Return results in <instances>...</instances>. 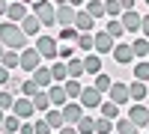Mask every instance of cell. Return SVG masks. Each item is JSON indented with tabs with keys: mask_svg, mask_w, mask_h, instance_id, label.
Segmentation results:
<instances>
[{
	"mask_svg": "<svg viewBox=\"0 0 149 134\" xmlns=\"http://www.w3.org/2000/svg\"><path fill=\"white\" fill-rule=\"evenodd\" d=\"M98 110H102V116H107V119H116V116H119V104L107 99V101H102V107H98Z\"/></svg>",
	"mask_w": 149,
	"mask_h": 134,
	"instance_id": "836d02e7",
	"label": "cell"
},
{
	"mask_svg": "<svg viewBox=\"0 0 149 134\" xmlns=\"http://www.w3.org/2000/svg\"><path fill=\"white\" fill-rule=\"evenodd\" d=\"M113 131H116V119H107V116L95 119V134H113Z\"/></svg>",
	"mask_w": 149,
	"mask_h": 134,
	"instance_id": "83f0119b",
	"label": "cell"
},
{
	"mask_svg": "<svg viewBox=\"0 0 149 134\" xmlns=\"http://www.w3.org/2000/svg\"><path fill=\"white\" fill-rule=\"evenodd\" d=\"M134 78L149 81V60H137V63H134Z\"/></svg>",
	"mask_w": 149,
	"mask_h": 134,
	"instance_id": "8d00e7d4",
	"label": "cell"
},
{
	"mask_svg": "<svg viewBox=\"0 0 149 134\" xmlns=\"http://www.w3.org/2000/svg\"><path fill=\"white\" fill-rule=\"evenodd\" d=\"M0 63H3L6 69L15 72V69H21V54H12V48H9V51L3 54V60H0Z\"/></svg>",
	"mask_w": 149,
	"mask_h": 134,
	"instance_id": "d6a6232c",
	"label": "cell"
},
{
	"mask_svg": "<svg viewBox=\"0 0 149 134\" xmlns=\"http://www.w3.org/2000/svg\"><path fill=\"white\" fill-rule=\"evenodd\" d=\"M33 78H36V83H39L42 90H48V87H51V83H54V75H51V66H39V69L33 72Z\"/></svg>",
	"mask_w": 149,
	"mask_h": 134,
	"instance_id": "44dd1931",
	"label": "cell"
},
{
	"mask_svg": "<svg viewBox=\"0 0 149 134\" xmlns=\"http://www.w3.org/2000/svg\"><path fill=\"white\" fill-rule=\"evenodd\" d=\"M146 6H149V0H146Z\"/></svg>",
	"mask_w": 149,
	"mask_h": 134,
	"instance_id": "9f6ffc18",
	"label": "cell"
},
{
	"mask_svg": "<svg viewBox=\"0 0 149 134\" xmlns=\"http://www.w3.org/2000/svg\"><path fill=\"white\" fill-rule=\"evenodd\" d=\"M78 101L84 104V110H95V107H102L104 92H102V90H95V87H84V92H81V99H78Z\"/></svg>",
	"mask_w": 149,
	"mask_h": 134,
	"instance_id": "277c9868",
	"label": "cell"
},
{
	"mask_svg": "<svg viewBox=\"0 0 149 134\" xmlns=\"http://www.w3.org/2000/svg\"><path fill=\"white\" fill-rule=\"evenodd\" d=\"M36 51L42 54V60H60V45H57L54 36L39 33V36H36Z\"/></svg>",
	"mask_w": 149,
	"mask_h": 134,
	"instance_id": "7a4b0ae2",
	"label": "cell"
},
{
	"mask_svg": "<svg viewBox=\"0 0 149 134\" xmlns=\"http://www.w3.org/2000/svg\"><path fill=\"white\" fill-rule=\"evenodd\" d=\"M78 36H81V30L74 27V24L72 27H60V39L63 42H78Z\"/></svg>",
	"mask_w": 149,
	"mask_h": 134,
	"instance_id": "f35d334b",
	"label": "cell"
},
{
	"mask_svg": "<svg viewBox=\"0 0 149 134\" xmlns=\"http://www.w3.org/2000/svg\"><path fill=\"white\" fill-rule=\"evenodd\" d=\"M9 3H12V0H0V15H6V12H9Z\"/></svg>",
	"mask_w": 149,
	"mask_h": 134,
	"instance_id": "f907efd6",
	"label": "cell"
},
{
	"mask_svg": "<svg viewBox=\"0 0 149 134\" xmlns=\"http://www.w3.org/2000/svg\"><path fill=\"white\" fill-rule=\"evenodd\" d=\"M74 15H78V12H74L72 3H60V9H57V24H60V27H72V24H74Z\"/></svg>",
	"mask_w": 149,
	"mask_h": 134,
	"instance_id": "4fadbf2b",
	"label": "cell"
},
{
	"mask_svg": "<svg viewBox=\"0 0 149 134\" xmlns=\"http://www.w3.org/2000/svg\"><path fill=\"white\" fill-rule=\"evenodd\" d=\"M9 81H12V69H6L3 63H0V87H6Z\"/></svg>",
	"mask_w": 149,
	"mask_h": 134,
	"instance_id": "7bdbcfd3",
	"label": "cell"
},
{
	"mask_svg": "<svg viewBox=\"0 0 149 134\" xmlns=\"http://www.w3.org/2000/svg\"><path fill=\"white\" fill-rule=\"evenodd\" d=\"M21 122H24V119H21L18 113H6V119H3V125H0V128H3L6 134H18V131H21Z\"/></svg>",
	"mask_w": 149,
	"mask_h": 134,
	"instance_id": "d4e9b609",
	"label": "cell"
},
{
	"mask_svg": "<svg viewBox=\"0 0 149 134\" xmlns=\"http://www.w3.org/2000/svg\"><path fill=\"white\" fill-rule=\"evenodd\" d=\"M30 9L36 12V15H39V21L45 24V27H54V24H57V9H54V3H51V0H36Z\"/></svg>",
	"mask_w": 149,
	"mask_h": 134,
	"instance_id": "3957f363",
	"label": "cell"
},
{
	"mask_svg": "<svg viewBox=\"0 0 149 134\" xmlns=\"http://www.w3.org/2000/svg\"><path fill=\"white\" fill-rule=\"evenodd\" d=\"M0 107H3V110H12V107H15V92L12 90H0Z\"/></svg>",
	"mask_w": 149,
	"mask_h": 134,
	"instance_id": "74e56055",
	"label": "cell"
},
{
	"mask_svg": "<svg viewBox=\"0 0 149 134\" xmlns=\"http://www.w3.org/2000/svg\"><path fill=\"white\" fill-rule=\"evenodd\" d=\"M84 72H86V75H98V72H102V54H84Z\"/></svg>",
	"mask_w": 149,
	"mask_h": 134,
	"instance_id": "e0dca14e",
	"label": "cell"
},
{
	"mask_svg": "<svg viewBox=\"0 0 149 134\" xmlns=\"http://www.w3.org/2000/svg\"><path fill=\"white\" fill-rule=\"evenodd\" d=\"M104 12H107L110 18H122V12H125V9H122L119 0H104Z\"/></svg>",
	"mask_w": 149,
	"mask_h": 134,
	"instance_id": "d590c367",
	"label": "cell"
},
{
	"mask_svg": "<svg viewBox=\"0 0 149 134\" xmlns=\"http://www.w3.org/2000/svg\"><path fill=\"white\" fill-rule=\"evenodd\" d=\"M21 3H27V6H33V3H36V0H21Z\"/></svg>",
	"mask_w": 149,
	"mask_h": 134,
	"instance_id": "11a10c76",
	"label": "cell"
},
{
	"mask_svg": "<svg viewBox=\"0 0 149 134\" xmlns=\"http://www.w3.org/2000/svg\"><path fill=\"white\" fill-rule=\"evenodd\" d=\"M86 12L98 21V18H104L107 12H104V0H86Z\"/></svg>",
	"mask_w": 149,
	"mask_h": 134,
	"instance_id": "f1b7e54d",
	"label": "cell"
},
{
	"mask_svg": "<svg viewBox=\"0 0 149 134\" xmlns=\"http://www.w3.org/2000/svg\"><path fill=\"white\" fill-rule=\"evenodd\" d=\"M78 48H81L84 54H93V51H95V36H93V33H81V36H78Z\"/></svg>",
	"mask_w": 149,
	"mask_h": 134,
	"instance_id": "4316f807",
	"label": "cell"
},
{
	"mask_svg": "<svg viewBox=\"0 0 149 134\" xmlns=\"http://www.w3.org/2000/svg\"><path fill=\"white\" fill-rule=\"evenodd\" d=\"M66 66H69V78H84V75H86V72H84V57L66 60Z\"/></svg>",
	"mask_w": 149,
	"mask_h": 134,
	"instance_id": "484cf974",
	"label": "cell"
},
{
	"mask_svg": "<svg viewBox=\"0 0 149 134\" xmlns=\"http://www.w3.org/2000/svg\"><path fill=\"white\" fill-rule=\"evenodd\" d=\"M3 54H6V45H3V42H0V60H3Z\"/></svg>",
	"mask_w": 149,
	"mask_h": 134,
	"instance_id": "f5cc1de1",
	"label": "cell"
},
{
	"mask_svg": "<svg viewBox=\"0 0 149 134\" xmlns=\"http://www.w3.org/2000/svg\"><path fill=\"white\" fill-rule=\"evenodd\" d=\"M48 95H51V104L54 107H63L69 101V92H66L63 83H51V87H48Z\"/></svg>",
	"mask_w": 149,
	"mask_h": 134,
	"instance_id": "2e32d148",
	"label": "cell"
},
{
	"mask_svg": "<svg viewBox=\"0 0 149 134\" xmlns=\"http://www.w3.org/2000/svg\"><path fill=\"white\" fill-rule=\"evenodd\" d=\"M104 30H107L110 36H113V39H122V36H125V33H128L125 27H122V21H119V18H110V21H107V27H104Z\"/></svg>",
	"mask_w": 149,
	"mask_h": 134,
	"instance_id": "f546056e",
	"label": "cell"
},
{
	"mask_svg": "<svg viewBox=\"0 0 149 134\" xmlns=\"http://www.w3.org/2000/svg\"><path fill=\"white\" fill-rule=\"evenodd\" d=\"M39 90H42V87L36 83V78H27V81L21 83V95H30V99H33V95L39 92Z\"/></svg>",
	"mask_w": 149,
	"mask_h": 134,
	"instance_id": "ab89813d",
	"label": "cell"
},
{
	"mask_svg": "<svg viewBox=\"0 0 149 134\" xmlns=\"http://www.w3.org/2000/svg\"><path fill=\"white\" fill-rule=\"evenodd\" d=\"M119 3H122V9H134V6H137V0H119Z\"/></svg>",
	"mask_w": 149,
	"mask_h": 134,
	"instance_id": "681fc988",
	"label": "cell"
},
{
	"mask_svg": "<svg viewBox=\"0 0 149 134\" xmlns=\"http://www.w3.org/2000/svg\"><path fill=\"white\" fill-rule=\"evenodd\" d=\"M107 99H110V101H116L119 107H122V104H128V101H131V95H128V83L113 81V87L107 90Z\"/></svg>",
	"mask_w": 149,
	"mask_h": 134,
	"instance_id": "ba28073f",
	"label": "cell"
},
{
	"mask_svg": "<svg viewBox=\"0 0 149 134\" xmlns=\"http://www.w3.org/2000/svg\"><path fill=\"white\" fill-rule=\"evenodd\" d=\"M128 95H131V101H143L146 95H149V87H146V81H137L134 78L128 83Z\"/></svg>",
	"mask_w": 149,
	"mask_h": 134,
	"instance_id": "d6986e66",
	"label": "cell"
},
{
	"mask_svg": "<svg viewBox=\"0 0 149 134\" xmlns=\"http://www.w3.org/2000/svg\"><path fill=\"white\" fill-rule=\"evenodd\" d=\"M45 119H48V122H51V128H54V131H60V128L66 125V116H63V107H51V110L45 113Z\"/></svg>",
	"mask_w": 149,
	"mask_h": 134,
	"instance_id": "cb8c5ba5",
	"label": "cell"
},
{
	"mask_svg": "<svg viewBox=\"0 0 149 134\" xmlns=\"http://www.w3.org/2000/svg\"><path fill=\"white\" fill-rule=\"evenodd\" d=\"M78 131H81V134H95V119H90V116H81Z\"/></svg>",
	"mask_w": 149,
	"mask_h": 134,
	"instance_id": "60d3db41",
	"label": "cell"
},
{
	"mask_svg": "<svg viewBox=\"0 0 149 134\" xmlns=\"http://www.w3.org/2000/svg\"><path fill=\"white\" fill-rule=\"evenodd\" d=\"M113 60H116L119 66H131V60H134V51H131V45H125V42L113 45Z\"/></svg>",
	"mask_w": 149,
	"mask_h": 134,
	"instance_id": "5bb4252c",
	"label": "cell"
},
{
	"mask_svg": "<svg viewBox=\"0 0 149 134\" xmlns=\"http://www.w3.org/2000/svg\"><path fill=\"white\" fill-rule=\"evenodd\" d=\"M57 134H81V131H78V125H63Z\"/></svg>",
	"mask_w": 149,
	"mask_h": 134,
	"instance_id": "bcb514c9",
	"label": "cell"
},
{
	"mask_svg": "<svg viewBox=\"0 0 149 134\" xmlns=\"http://www.w3.org/2000/svg\"><path fill=\"white\" fill-rule=\"evenodd\" d=\"M39 66H42V54L36 51V45H33V48H24V51H21V69L33 75Z\"/></svg>",
	"mask_w": 149,
	"mask_h": 134,
	"instance_id": "8992f818",
	"label": "cell"
},
{
	"mask_svg": "<svg viewBox=\"0 0 149 134\" xmlns=\"http://www.w3.org/2000/svg\"><path fill=\"white\" fill-rule=\"evenodd\" d=\"M0 42H3L6 48H15V51H24V45H27V33L21 30V24L15 21H3L0 24Z\"/></svg>",
	"mask_w": 149,
	"mask_h": 134,
	"instance_id": "6da1fadb",
	"label": "cell"
},
{
	"mask_svg": "<svg viewBox=\"0 0 149 134\" xmlns=\"http://www.w3.org/2000/svg\"><path fill=\"white\" fill-rule=\"evenodd\" d=\"M63 87H66V92H69V99H81V92H84V87H81L78 78H69Z\"/></svg>",
	"mask_w": 149,
	"mask_h": 134,
	"instance_id": "1f68e13d",
	"label": "cell"
},
{
	"mask_svg": "<svg viewBox=\"0 0 149 134\" xmlns=\"http://www.w3.org/2000/svg\"><path fill=\"white\" fill-rule=\"evenodd\" d=\"M3 119H6V110H3V107H0V125H3Z\"/></svg>",
	"mask_w": 149,
	"mask_h": 134,
	"instance_id": "816d5d0a",
	"label": "cell"
},
{
	"mask_svg": "<svg viewBox=\"0 0 149 134\" xmlns=\"http://www.w3.org/2000/svg\"><path fill=\"white\" fill-rule=\"evenodd\" d=\"M18 134H36V125H30V122H21V131Z\"/></svg>",
	"mask_w": 149,
	"mask_h": 134,
	"instance_id": "7dc6e473",
	"label": "cell"
},
{
	"mask_svg": "<svg viewBox=\"0 0 149 134\" xmlns=\"http://www.w3.org/2000/svg\"><path fill=\"white\" fill-rule=\"evenodd\" d=\"M51 75H54V83H66V81H69V66H66V60H54V63H51Z\"/></svg>",
	"mask_w": 149,
	"mask_h": 134,
	"instance_id": "ffe728a7",
	"label": "cell"
},
{
	"mask_svg": "<svg viewBox=\"0 0 149 134\" xmlns=\"http://www.w3.org/2000/svg\"><path fill=\"white\" fill-rule=\"evenodd\" d=\"M30 12H33V9H30L27 3H21V0H12V3H9V12H6V18H9V21H15V24H21L24 18L30 15Z\"/></svg>",
	"mask_w": 149,
	"mask_h": 134,
	"instance_id": "8fae6325",
	"label": "cell"
},
{
	"mask_svg": "<svg viewBox=\"0 0 149 134\" xmlns=\"http://www.w3.org/2000/svg\"><path fill=\"white\" fill-rule=\"evenodd\" d=\"M122 27H125L128 33H140V24H143V15H140V12L137 9H125V12H122Z\"/></svg>",
	"mask_w": 149,
	"mask_h": 134,
	"instance_id": "9c48e42d",
	"label": "cell"
},
{
	"mask_svg": "<svg viewBox=\"0 0 149 134\" xmlns=\"http://www.w3.org/2000/svg\"><path fill=\"white\" fill-rule=\"evenodd\" d=\"M116 131H119V134H140V128L134 125L128 116H125V119H116Z\"/></svg>",
	"mask_w": 149,
	"mask_h": 134,
	"instance_id": "e575fe53",
	"label": "cell"
},
{
	"mask_svg": "<svg viewBox=\"0 0 149 134\" xmlns=\"http://www.w3.org/2000/svg\"><path fill=\"white\" fill-rule=\"evenodd\" d=\"M113 134H119V131H113Z\"/></svg>",
	"mask_w": 149,
	"mask_h": 134,
	"instance_id": "6f0895ef",
	"label": "cell"
},
{
	"mask_svg": "<svg viewBox=\"0 0 149 134\" xmlns=\"http://www.w3.org/2000/svg\"><path fill=\"white\" fill-rule=\"evenodd\" d=\"M33 104H36V110H39V113H48V110H51V95H48V90H39V92H36L33 95Z\"/></svg>",
	"mask_w": 149,
	"mask_h": 134,
	"instance_id": "603a6c76",
	"label": "cell"
},
{
	"mask_svg": "<svg viewBox=\"0 0 149 134\" xmlns=\"http://www.w3.org/2000/svg\"><path fill=\"white\" fill-rule=\"evenodd\" d=\"M12 113H18L21 119H30V116L36 113L33 99H30V95H21V99H15V107H12Z\"/></svg>",
	"mask_w": 149,
	"mask_h": 134,
	"instance_id": "7c38bea8",
	"label": "cell"
},
{
	"mask_svg": "<svg viewBox=\"0 0 149 134\" xmlns=\"http://www.w3.org/2000/svg\"><path fill=\"white\" fill-rule=\"evenodd\" d=\"M63 116H66V125H78L81 116H84V104L81 101H66L63 104Z\"/></svg>",
	"mask_w": 149,
	"mask_h": 134,
	"instance_id": "30bf717a",
	"label": "cell"
},
{
	"mask_svg": "<svg viewBox=\"0 0 149 134\" xmlns=\"http://www.w3.org/2000/svg\"><path fill=\"white\" fill-rule=\"evenodd\" d=\"M128 119L137 128H149V107L143 104V101H131V107H128Z\"/></svg>",
	"mask_w": 149,
	"mask_h": 134,
	"instance_id": "5b68a950",
	"label": "cell"
},
{
	"mask_svg": "<svg viewBox=\"0 0 149 134\" xmlns=\"http://www.w3.org/2000/svg\"><path fill=\"white\" fill-rule=\"evenodd\" d=\"M21 83H24V81H18V78H12V81L6 83V87H9L12 92H21Z\"/></svg>",
	"mask_w": 149,
	"mask_h": 134,
	"instance_id": "f6af8a7d",
	"label": "cell"
},
{
	"mask_svg": "<svg viewBox=\"0 0 149 134\" xmlns=\"http://www.w3.org/2000/svg\"><path fill=\"white\" fill-rule=\"evenodd\" d=\"M131 51H134V60H149V39L140 36V39L131 42Z\"/></svg>",
	"mask_w": 149,
	"mask_h": 134,
	"instance_id": "7402d4cb",
	"label": "cell"
},
{
	"mask_svg": "<svg viewBox=\"0 0 149 134\" xmlns=\"http://www.w3.org/2000/svg\"><path fill=\"white\" fill-rule=\"evenodd\" d=\"M93 36H95V54H113L116 39H113V36H110L107 30H95Z\"/></svg>",
	"mask_w": 149,
	"mask_h": 134,
	"instance_id": "52a82bcc",
	"label": "cell"
},
{
	"mask_svg": "<svg viewBox=\"0 0 149 134\" xmlns=\"http://www.w3.org/2000/svg\"><path fill=\"white\" fill-rule=\"evenodd\" d=\"M54 134H57V131H54Z\"/></svg>",
	"mask_w": 149,
	"mask_h": 134,
	"instance_id": "91938a15",
	"label": "cell"
},
{
	"mask_svg": "<svg viewBox=\"0 0 149 134\" xmlns=\"http://www.w3.org/2000/svg\"><path fill=\"white\" fill-rule=\"evenodd\" d=\"M93 87H95V90H102V92H107L110 87H113V78H110L107 72H98V75H95V83H93Z\"/></svg>",
	"mask_w": 149,
	"mask_h": 134,
	"instance_id": "4dcf8cb0",
	"label": "cell"
},
{
	"mask_svg": "<svg viewBox=\"0 0 149 134\" xmlns=\"http://www.w3.org/2000/svg\"><path fill=\"white\" fill-rule=\"evenodd\" d=\"M42 27H45V24L39 21V15H36V12H30V15L21 21V30L27 33V36H39V30H42Z\"/></svg>",
	"mask_w": 149,
	"mask_h": 134,
	"instance_id": "ac0fdd59",
	"label": "cell"
},
{
	"mask_svg": "<svg viewBox=\"0 0 149 134\" xmlns=\"http://www.w3.org/2000/svg\"><path fill=\"white\" fill-rule=\"evenodd\" d=\"M69 3H72V6H81V3H84V0H69Z\"/></svg>",
	"mask_w": 149,
	"mask_h": 134,
	"instance_id": "db71d44e",
	"label": "cell"
},
{
	"mask_svg": "<svg viewBox=\"0 0 149 134\" xmlns=\"http://www.w3.org/2000/svg\"><path fill=\"white\" fill-rule=\"evenodd\" d=\"M146 134H149V128H146Z\"/></svg>",
	"mask_w": 149,
	"mask_h": 134,
	"instance_id": "680465c9",
	"label": "cell"
},
{
	"mask_svg": "<svg viewBox=\"0 0 149 134\" xmlns=\"http://www.w3.org/2000/svg\"><path fill=\"white\" fill-rule=\"evenodd\" d=\"M33 125H36V134H54V128H51V122H48L45 116H42V119H36Z\"/></svg>",
	"mask_w": 149,
	"mask_h": 134,
	"instance_id": "b9f144b4",
	"label": "cell"
},
{
	"mask_svg": "<svg viewBox=\"0 0 149 134\" xmlns=\"http://www.w3.org/2000/svg\"><path fill=\"white\" fill-rule=\"evenodd\" d=\"M140 33L149 39V15H143V24H140Z\"/></svg>",
	"mask_w": 149,
	"mask_h": 134,
	"instance_id": "c3c4849f",
	"label": "cell"
},
{
	"mask_svg": "<svg viewBox=\"0 0 149 134\" xmlns=\"http://www.w3.org/2000/svg\"><path fill=\"white\" fill-rule=\"evenodd\" d=\"M74 57V48L72 45H60V60H72Z\"/></svg>",
	"mask_w": 149,
	"mask_h": 134,
	"instance_id": "ee69618b",
	"label": "cell"
},
{
	"mask_svg": "<svg viewBox=\"0 0 149 134\" xmlns=\"http://www.w3.org/2000/svg\"><path fill=\"white\" fill-rule=\"evenodd\" d=\"M74 27H78L81 33H93V30H95V18H93L86 9H81L78 15H74Z\"/></svg>",
	"mask_w": 149,
	"mask_h": 134,
	"instance_id": "9a60e30c",
	"label": "cell"
}]
</instances>
